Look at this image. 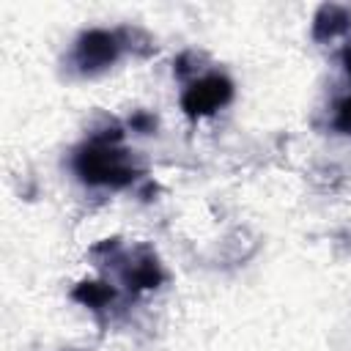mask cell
Here are the masks:
<instances>
[{"label":"cell","mask_w":351,"mask_h":351,"mask_svg":"<svg viewBox=\"0 0 351 351\" xmlns=\"http://www.w3.org/2000/svg\"><path fill=\"white\" fill-rule=\"evenodd\" d=\"M228 93H230L228 82L214 77V80H206V82L195 85V88L186 93L184 107H186L189 112H208V110H214L217 104H222V101L228 99Z\"/></svg>","instance_id":"7a4b0ae2"},{"label":"cell","mask_w":351,"mask_h":351,"mask_svg":"<svg viewBox=\"0 0 351 351\" xmlns=\"http://www.w3.org/2000/svg\"><path fill=\"white\" fill-rule=\"evenodd\" d=\"M85 178L90 181H115V176H126V165L123 156L115 154L112 148H90L85 151L82 162H80Z\"/></svg>","instance_id":"6da1fadb"},{"label":"cell","mask_w":351,"mask_h":351,"mask_svg":"<svg viewBox=\"0 0 351 351\" xmlns=\"http://www.w3.org/2000/svg\"><path fill=\"white\" fill-rule=\"evenodd\" d=\"M346 60H348V71H351V49L346 52Z\"/></svg>","instance_id":"5b68a950"},{"label":"cell","mask_w":351,"mask_h":351,"mask_svg":"<svg viewBox=\"0 0 351 351\" xmlns=\"http://www.w3.org/2000/svg\"><path fill=\"white\" fill-rule=\"evenodd\" d=\"M340 126H346V129H351V99L340 107Z\"/></svg>","instance_id":"277c9868"},{"label":"cell","mask_w":351,"mask_h":351,"mask_svg":"<svg viewBox=\"0 0 351 351\" xmlns=\"http://www.w3.org/2000/svg\"><path fill=\"white\" fill-rule=\"evenodd\" d=\"M80 49L85 52V63H107L115 55L112 38L107 33H90V36H85L82 44H80Z\"/></svg>","instance_id":"3957f363"}]
</instances>
